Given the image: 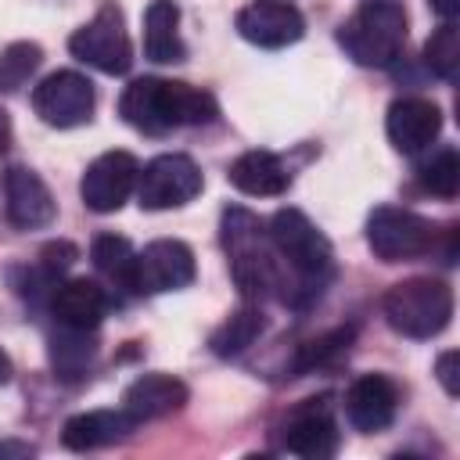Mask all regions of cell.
Instances as JSON below:
<instances>
[{"instance_id":"6da1fadb","label":"cell","mask_w":460,"mask_h":460,"mask_svg":"<svg viewBox=\"0 0 460 460\" xmlns=\"http://www.w3.org/2000/svg\"><path fill=\"white\" fill-rule=\"evenodd\" d=\"M219 237H223V248L230 255L234 284L241 288V295L248 302H259V298H270V295H280L284 302L291 298L288 266L280 262V255L270 244L262 223L248 208H241V205L223 208Z\"/></svg>"},{"instance_id":"7a4b0ae2","label":"cell","mask_w":460,"mask_h":460,"mask_svg":"<svg viewBox=\"0 0 460 460\" xmlns=\"http://www.w3.org/2000/svg\"><path fill=\"white\" fill-rule=\"evenodd\" d=\"M119 115L133 129H140L147 137H162V133H172L180 126H205L219 115V108H216L212 93H205L190 83L144 75L122 90Z\"/></svg>"},{"instance_id":"3957f363","label":"cell","mask_w":460,"mask_h":460,"mask_svg":"<svg viewBox=\"0 0 460 460\" xmlns=\"http://www.w3.org/2000/svg\"><path fill=\"white\" fill-rule=\"evenodd\" d=\"M341 50L363 68H388L406 47V11L395 0H367L338 25Z\"/></svg>"},{"instance_id":"277c9868","label":"cell","mask_w":460,"mask_h":460,"mask_svg":"<svg viewBox=\"0 0 460 460\" xmlns=\"http://www.w3.org/2000/svg\"><path fill=\"white\" fill-rule=\"evenodd\" d=\"M266 237L277 248L280 262L295 273L305 298L320 295V284L334 273V252H331V241L323 237V230L305 212L280 208V212H273V219L266 226Z\"/></svg>"},{"instance_id":"5b68a950","label":"cell","mask_w":460,"mask_h":460,"mask_svg":"<svg viewBox=\"0 0 460 460\" xmlns=\"http://www.w3.org/2000/svg\"><path fill=\"white\" fill-rule=\"evenodd\" d=\"M381 313L395 334L435 338L449 327L453 291L438 277H410L388 288V295L381 298Z\"/></svg>"},{"instance_id":"8992f818","label":"cell","mask_w":460,"mask_h":460,"mask_svg":"<svg viewBox=\"0 0 460 460\" xmlns=\"http://www.w3.org/2000/svg\"><path fill=\"white\" fill-rule=\"evenodd\" d=\"M72 58H79L83 65L104 72V75H126L133 65V43L126 32V18L119 4H101L97 14L72 32L68 40Z\"/></svg>"},{"instance_id":"52a82bcc","label":"cell","mask_w":460,"mask_h":460,"mask_svg":"<svg viewBox=\"0 0 460 460\" xmlns=\"http://www.w3.org/2000/svg\"><path fill=\"white\" fill-rule=\"evenodd\" d=\"M435 223L410 212V208H395V205H381L370 212L367 219V244L377 259L385 262H406V259H420L435 248Z\"/></svg>"},{"instance_id":"ba28073f","label":"cell","mask_w":460,"mask_h":460,"mask_svg":"<svg viewBox=\"0 0 460 460\" xmlns=\"http://www.w3.org/2000/svg\"><path fill=\"white\" fill-rule=\"evenodd\" d=\"M201 187H205V180H201V169L194 165V158L169 151V155L151 158L140 169V176H137V201L147 212L180 208V205L194 201L201 194Z\"/></svg>"},{"instance_id":"9c48e42d","label":"cell","mask_w":460,"mask_h":460,"mask_svg":"<svg viewBox=\"0 0 460 460\" xmlns=\"http://www.w3.org/2000/svg\"><path fill=\"white\" fill-rule=\"evenodd\" d=\"M93 104H97L93 83H90L86 75L72 72V68L50 72V75L40 79L36 90H32V111H36L47 126H58V129H72V126L90 122Z\"/></svg>"},{"instance_id":"30bf717a","label":"cell","mask_w":460,"mask_h":460,"mask_svg":"<svg viewBox=\"0 0 460 460\" xmlns=\"http://www.w3.org/2000/svg\"><path fill=\"white\" fill-rule=\"evenodd\" d=\"M137 176H140V162L129 151H104L97 155L83 180H79V198L90 212H119L126 205V198L137 190Z\"/></svg>"},{"instance_id":"8fae6325","label":"cell","mask_w":460,"mask_h":460,"mask_svg":"<svg viewBox=\"0 0 460 460\" xmlns=\"http://www.w3.org/2000/svg\"><path fill=\"white\" fill-rule=\"evenodd\" d=\"M190 280H194V252L183 241L162 237V241H151L144 252H137V273H133L137 295L180 291Z\"/></svg>"},{"instance_id":"7c38bea8","label":"cell","mask_w":460,"mask_h":460,"mask_svg":"<svg viewBox=\"0 0 460 460\" xmlns=\"http://www.w3.org/2000/svg\"><path fill=\"white\" fill-rule=\"evenodd\" d=\"M280 449L305 456V460H327L338 453V424L323 399H305L291 417L277 428Z\"/></svg>"},{"instance_id":"4fadbf2b","label":"cell","mask_w":460,"mask_h":460,"mask_svg":"<svg viewBox=\"0 0 460 460\" xmlns=\"http://www.w3.org/2000/svg\"><path fill=\"white\" fill-rule=\"evenodd\" d=\"M234 25H237L241 40L266 47V50H280L288 43H298L305 32L302 11L288 0H252L237 11Z\"/></svg>"},{"instance_id":"5bb4252c","label":"cell","mask_w":460,"mask_h":460,"mask_svg":"<svg viewBox=\"0 0 460 460\" xmlns=\"http://www.w3.org/2000/svg\"><path fill=\"white\" fill-rule=\"evenodd\" d=\"M4 212L11 226L40 230L54 223L58 205H54L50 187L40 180V172H32L29 165H7L4 169Z\"/></svg>"},{"instance_id":"9a60e30c","label":"cell","mask_w":460,"mask_h":460,"mask_svg":"<svg viewBox=\"0 0 460 460\" xmlns=\"http://www.w3.org/2000/svg\"><path fill=\"white\" fill-rule=\"evenodd\" d=\"M399 410V388L385 374H359L345 392V417L356 431H385L395 420Z\"/></svg>"},{"instance_id":"2e32d148","label":"cell","mask_w":460,"mask_h":460,"mask_svg":"<svg viewBox=\"0 0 460 460\" xmlns=\"http://www.w3.org/2000/svg\"><path fill=\"white\" fill-rule=\"evenodd\" d=\"M385 129H388V140L395 151L417 155L442 133V111L428 97H399L388 104Z\"/></svg>"},{"instance_id":"e0dca14e","label":"cell","mask_w":460,"mask_h":460,"mask_svg":"<svg viewBox=\"0 0 460 460\" xmlns=\"http://www.w3.org/2000/svg\"><path fill=\"white\" fill-rule=\"evenodd\" d=\"M190 399L187 385L172 374H140L126 392H122V410L144 424V420H158L169 417L176 410H183V402Z\"/></svg>"},{"instance_id":"ac0fdd59","label":"cell","mask_w":460,"mask_h":460,"mask_svg":"<svg viewBox=\"0 0 460 460\" xmlns=\"http://www.w3.org/2000/svg\"><path fill=\"white\" fill-rule=\"evenodd\" d=\"M50 313L61 327H72V331H97V323L104 320L108 313V295L101 284L86 280V277H72V280H61L50 295Z\"/></svg>"},{"instance_id":"d6986e66","label":"cell","mask_w":460,"mask_h":460,"mask_svg":"<svg viewBox=\"0 0 460 460\" xmlns=\"http://www.w3.org/2000/svg\"><path fill=\"white\" fill-rule=\"evenodd\" d=\"M133 428H137V420L126 410H90V413H75L65 420L61 442L75 453H90V449H104V446L122 442Z\"/></svg>"},{"instance_id":"ffe728a7","label":"cell","mask_w":460,"mask_h":460,"mask_svg":"<svg viewBox=\"0 0 460 460\" xmlns=\"http://www.w3.org/2000/svg\"><path fill=\"white\" fill-rule=\"evenodd\" d=\"M226 180L252 198H277L291 187V172L288 165L273 155V151H244L230 162Z\"/></svg>"},{"instance_id":"44dd1931","label":"cell","mask_w":460,"mask_h":460,"mask_svg":"<svg viewBox=\"0 0 460 460\" xmlns=\"http://www.w3.org/2000/svg\"><path fill=\"white\" fill-rule=\"evenodd\" d=\"M144 54L158 65H172L187 58L180 40V7L176 0H151L144 11Z\"/></svg>"},{"instance_id":"7402d4cb","label":"cell","mask_w":460,"mask_h":460,"mask_svg":"<svg viewBox=\"0 0 460 460\" xmlns=\"http://www.w3.org/2000/svg\"><path fill=\"white\" fill-rule=\"evenodd\" d=\"M262 327H266V320H262L259 305H241L237 313H230V316L212 331L208 345H212L216 356L230 359V356H241V352L262 334Z\"/></svg>"},{"instance_id":"603a6c76","label":"cell","mask_w":460,"mask_h":460,"mask_svg":"<svg viewBox=\"0 0 460 460\" xmlns=\"http://www.w3.org/2000/svg\"><path fill=\"white\" fill-rule=\"evenodd\" d=\"M90 259H93V266H97L111 284L133 291L137 252H133V244H129L126 237H119V234H101V237H93V244H90Z\"/></svg>"},{"instance_id":"cb8c5ba5","label":"cell","mask_w":460,"mask_h":460,"mask_svg":"<svg viewBox=\"0 0 460 460\" xmlns=\"http://www.w3.org/2000/svg\"><path fill=\"white\" fill-rule=\"evenodd\" d=\"M93 331H72V327H61V334L54 338L50 352H54V370L65 377V381H75L90 370V359H93V341L86 338Z\"/></svg>"},{"instance_id":"d4e9b609","label":"cell","mask_w":460,"mask_h":460,"mask_svg":"<svg viewBox=\"0 0 460 460\" xmlns=\"http://www.w3.org/2000/svg\"><path fill=\"white\" fill-rule=\"evenodd\" d=\"M420 187L435 198H446V201H453L460 194V155H456V147H438L420 165Z\"/></svg>"},{"instance_id":"484cf974","label":"cell","mask_w":460,"mask_h":460,"mask_svg":"<svg viewBox=\"0 0 460 460\" xmlns=\"http://www.w3.org/2000/svg\"><path fill=\"white\" fill-rule=\"evenodd\" d=\"M40 61H43L40 43L18 40V43L4 47V54H0V93L22 90V86L32 79V72L40 68Z\"/></svg>"},{"instance_id":"4316f807","label":"cell","mask_w":460,"mask_h":460,"mask_svg":"<svg viewBox=\"0 0 460 460\" xmlns=\"http://www.w3.org/2000/svg\"><path fill=\"white\" fill-rule=\"evenodd\" d=\"M424 65L438 79H456V68H460V29H456V22H442L428 36V43H424Z\"/></svg>"},{"instance_id":"83f0119b","label":"cell","mask_w":460,"mask_h":460,"mask_svg":"<svg viewBox=\"0 0 460 460\" xmlns=\"http://www.w3.org/2000/svg\"><path fill=\"white\" fill-rule=\"evenodd\" d=\"M349 341H352V327H338V331H327V334H320V338H313V341H305L302 345V352H298V370H313V367H323V363H331V359H338L345 349H349Z\"/></svg>"},{"instance_id":"f1b7e54d","label":"cell","mask_w":460,"mask_h":460,"mask_svg":"<svg viewBox=\"0 0 460 460\" xmlns=\"http://www.w3.org/2000/svg\"><path fill=\"white\" fill-rule=\"evenodd\" d=\"M456 352L449 349V352H442L438 356V363H435V374H438V381H442V388H446V395H456L460 392V385H456Z\"/></svg>"},{"instance_id":"f546056e","label":"cell","mask_w":460,"mask_h":460,"mask_svg":"<svg viewBox=\"0 0 460 460\" xmlns=\"http://www.w3.org/2000/svg\"><path fill=\"white\" fill-rule=\"evenodd\" d=\"M431 4V11L442 18V22H453L456 14H460V0H428Z\"/></svg>"},{"instance_id":"4dcf8cb0","label":"cell","mask_w":460,"mask_h":460,"mask_svg":"<svg viewBox=\"0 0 460 460\" xmlns=\"http://www.w3.org/2000/svg\"><path fill=\"white\" fill-rule=\"evenodd\" d=\"M11 374H14V363H11V356L0 349V385H7V381H11Z\"/></svg>"},{"instance_id":"1f68e13d","label":"cell","mask_w":460,"mask_h":460,"mask_svg":"<svg viewBox=\"0 0 460 460\" xmlns=\"http://www.w3.org/2000/svg\"><path fill=\"white\" fill-rule=\"evenodd\" d=\"M7 147V119H4V108H0V151Z\"/></svg>"}]
</instances>
